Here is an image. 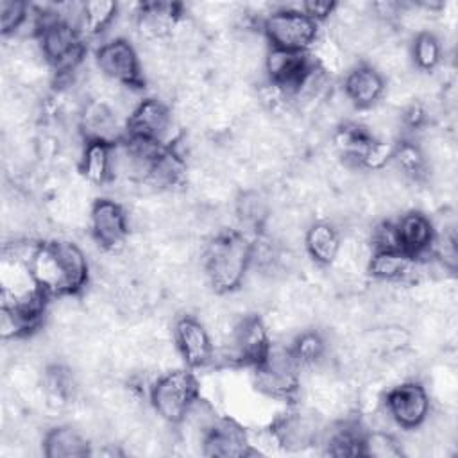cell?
<instances>
[{
	"instance_id": "1",
	"label": "cell",
	"mask_w": 458,
	"mask_h": 458,
	"mask_svg": "<svg viewBox=\"0 0 458 458\" xmlns=\"http://www.w3.org/2000/svg\"><path fill=\"white\" fill-rule=\"evenodd\" d=\"M36 284L50 295H77L89 281L86 252L70 240H48L36 243L29 259Z\"/></svg>"
},
{
	"instance_id": "2",
	"label": "cell",
	"mask_w": 458,
	"mask_h": 458,
	"mask_svg": "<svg viewBox=\"0 0 458 458\" xmlns=\"http://www.w3.org/2000/svg\"><path fill=\"white\" fill-rule=\"evenodd\" d=\"M252 267V242L238 231L213 236L202 252V268L216 293H231L243 286Z\"/></svg>"
},
{
	"instance_id": "3",
	"label": "cell",
	"mask_w": 458,
	"mask_h": 458,
	"mask_svg": "<svg viewBox=\"0 0 458 458\" xmlns=\"http://www.w3.org/2000/svg\"><path fill=\"white\" fill-rule=\"evenodd\" d=\"M36 45L39 55L59 73L75 72L84 57V36L81 30L63 20L57 11L36 14Z\"/></svg>"
},
{
	"instance_id": "4",
	"label": "cell",
	"mask_w": 458,
	"mask_h": 458,
	"mask_svg": "<svg viewBox=\"0 0 458 458\" xmlns=\"http://www.w3.org/2000/svg\"><path fill=\"white\" fill-rule=\"evenodd\" d=\"M320 23L311 20L301 5H281L261 20V34L270 48L308 54L318 41Z\"/></svg>"
},
{
	"instance_id": "5",
	"label": "cell",
	"mask_w": 458,
	"mask_h": 458,
	"mask_svg": "<svg viewBox=\"0 0 458 458\" xmlns=\"http://www.w3.org/2000/svg\"><path fill=\"white\" fill-rule=\"evenodd\" d=\"M148 399L161 420L177 426L199 399V381L188 367L166 370L148 386Z\"/></svg>"
},
{
	"instance_id": "6",
	"label": "cell",
	"mask_w": 458,
	"mask_h": 458,
	"mask_svg": "<svg viewBox=\"0 0 458 458\" xmlns=\"http://www.w3.org/2000/svg\"><path fill=\"white\" fill-rule=\"evenodd\" d=\"M254 369V385L274 399H292L301 386V363L290 345L272 344Z\"/></svg>"
},
{
	"instance_id": "7",
	"label": "cell",
	"mask_w": 458,
	"mask_h": 458,
	"mask_svg": "<svg viewBox=\"0 0 458 458\" xmlns=\"http://www.w3.org/2000/svg\"><path fill=\"white\" fill-rule=\"evenodd\" d=\"M95 64L109 82L132 89L145 88L140 54L127 38H111L102 43L95 52Z\"/></svg>"
},
{
	"instance_id": "8",
	"label": "cell",
	"mask_w": 458,
	"mask_h": 458,
	"mask_svg": "<svg viewBox=\"0 0 458 458\" xmlns=\"http://www.w3.org/2000/svg\"><path fill=\"white\" fill-rule=\"evenodd\" d=\"M272 345L268 329L258 315H243L236 320L224 345V358L229 363L256 367Z\"/></svg>"
},
{
	"instance_id": "9",
	"label": "cell",
	"mask_w": 458,
	"mask_h": 458,
	"mask_svg": "<svg viewBox=\"0 0 458 458\" xmlns=\"http://www.w3.org/2000/svg\"><path fill=\"white\" fill-rule=\"evenodd\" d=\"M385 413L403 429H419L431 413V399L426 386L415 379H406L385 394Z\"/></svg>"
},
{
	"instance_id": "10",
	"label": "cell",
	"mask_w": 458,
	"mask_h": 458,
	"mask_svg": "<svg viewBox=\"0 0 458 458\" xmlns=\"http://www.w3.org/2000/svg\"><path fill=\"white\" fill-rule=\"evenodd\" d=\"M172 127V111L157 97L141 98L125 118V138L165 145Z\"/></svg>"
},
{
	"instance_id": "11",
	"label": "cell",
	"mask_w": 458,
	"mask_h": 458,
	"mask_svg": "<svg viewBox=\"0 0 458 458\" xmlns=\"http://www.w3.org/2000/svg\"><path fill=\"white\" fill-rule=\"evenodd\" d=\"M89 229L100 249L114 252L129 236V215L114 199H97L89 211Z\"/></svg>"
},
{
	"instance_id": "12",
	"label": "cell",
	"mask_w": 458,
	"mask_h": 458,
	"mask_svg": "<svg viewBox=\"0 0 458 458\" xmlns=\"http://www.w3.org/2000/svg\"><path fill=\"white\" fill-rule=\"evenodd\" d=\"M174 342L188 369H204L215 360L213 338L197 317L182 315L174 324Z\"/></svg>"
},
{
	"instance_id": "13",
	"label": "cell",
	"mask_w": 458,
	"mask_h": 458,
	"mask_svg": "<svg viewBox=\"0 0 458 458\" xmlns=\"http://www.w3.org/2000/svg\"><path fill=\"white\" fill-rule=\"evenodd\" d=\"M263 66L268 82L279 88L286 97H293L308 72L315 66V59H311L310 54L268 48Z\"/></svg>"
},
{
	"instance_id": "14",
	"label": "cell",
	"mask_w": 458,
	"mask_h": 458,
	"mask_svg": "<svg viewBox=\"0 0 458 458\" xmlns=\"http://www.w3.org/2000/svg\"><path fill=\"white\" fill-rule=\"evenodd\" d=\"M279 447L286 451H301L320 440L322 426L313 411L290 410L279 415L270 426Z\"/></svg>"
},
{
	"instance_id": "15",
	"label": "cell",
	"mask_w": 458,
	"mask_h": 458,
	"mask_svg": "<svg viewBox=\"0 0 458 458\" xmlns=\"http://www.w3.org/2000/svg\"><path fill=\"white\" fill-rule=\"evenodd\" d=\"M181 5L170 2L140 4L134 13V27L147 43H157L174 36L181 21Z\"/></svg>"
},
{
	"instance_id": "16",
	"label": "cell",
	"mask_w": 458,
	"mask_h": 458,
	"mask_svg": "<svg viewBox=\"0 0 458 458\" xmlns=\"http://www.w3.org/2000/svg\"><path fill=\"white\" fill-rule=\"evenodd\" d=\"M202 453L206 456H249L256 451L250 445L245 429L231 419H216L213 426L200 438Z\"/></svg>"
},
{
	"instance_id": "17",
	"label": "cell",
	"mask_w": 458,
	"mask_h": 458,
	"mask_svg": "<svg viewBox=\"0 0 458 458\" xmlns=\"http://www.w3.org/2000/svg\"><path fill=\"white\" fill-rule=\"evenodd\" d=\"M397 245L403 252H406L411 258H422L426 256L435 242V224L428 215L422 211H404L399 215V218L394 222Z\"/></svg>"
},
{
	"instance_id": "18",
	"label": "cell",
	"mask_w": 458,
	"mask_h": 458,
	"mask_svg": "<svg viewBox=\"0 0 458 458\" xmlns=\"http://www.w3.org/2000/svg\"><path fill=\"white\" fill-rule=\"evenodd\" d=\"M385 75L372 64L352 66L344 79V97L358 109H370L385 93Z\"/></svg>"
},
{
	"instance_id": "19",
	"label": "cell",
	"mask_w": 458,
	"mask_h": 458,
	"mask_svg": "<svg viewBox=\"0 0 458 458\" xmlns=\"http://www.w3.org/2000/svg\"><path fill=\"white\" fill-rule=\"evenodd\" d=\"M79 127L84 136V141L116 143L122 140L118 116L113 111V107L104 100L86 102L79 118Z\"/></svg>"
},
{
	"instance_id": "20",
	"label": "cell",
	"mask_w": 458,
	"mask_h": 458,
	"mask_svg": "<svg viewBox=\"0 0 458 458\" xmlns=\"http://www.w3.org/2000/svg\"><path fill=\"white\" fill-rule=\"evenodd\" d=\"M369 274L383 283L413 281L419 272L417 258L403 250H374L367 263Z\"/></svg>"
},
{
	"instance_id": "21",
	"label": "cell",
	"mask_w": 458,
	"mask_h": 458,
	"mask_svg": "<svg viewBox=\"0 0 458 458\" xmlns=\"http://www.w3.org/2000/svg\"><path fill=\"white\" fill-rule=\"evenodd\" d=\"M342 236L335 224L317 220L304 233V249L308 256L320 267H329L336 261L342 250Z\"/></svg>"
},
{
	"instance_id": "22",
	"label": "cell",
	"mask_w": 458,
	"mask_h": 458,
	"mask_svg": "<svg viewBox=\"0 0 458 458\" xmlns=\"http://www.w3.org/2000/svg\"><path fill=\"white\" fill-rule=\"evenodd\" d=\"M365 429L354 420H340L322 429L320 440L324 453L331 456H363Z\"/></svg>"
},
{
	"instance_id": "23",
	"label": "cell",
	"mask_w": 458,
	"mask_h": 458,
	"mask_svg": "<svg viewBox=\"0 0 458 458\" xmlns=\"http://www.w3.org/2000/svg\"><path fill=\"white\" fill-rule=\"evenodd\" d=\"M89 453L88 438L73 426H55L43 437V454L47 458H82Z\"/></svg>"
},
{
	"instance_id": "24",
	"label": "cell",
	"mask_w": 458,
	"mask_h": 458,
	"mask_svg": "<svg viewBox=\"0 0 458 458\" xmlns=\"http://www.w3.org/2000/svg\"><path fill=\"white\" fill-rule=\"evenodd\" d=\"M111 147L107 141H84L81 154V172L91 184L111 181Z\"/></svg>"
},
{
	"instance_id": "25",
	"label": "cell",
	"mask_w": 458,
	"mask_h": 458,
	"mask_svg": "<svg viewBox=\"0 0 458 458\" xmlns=\"http://www.w3.org/2000/svg\"><path fill=\"white\" fill-rule=\"evenodd\" d=\"M118 16V4L113 0L82 2L79 30L82 36H98L106 32Z\"/></svg>"
},
{
	"instance_id": "26",
	"label": "cell",
	"mask_w": 458,
	"mask_h": 458,
	"mask_svg": "<svg viewBox=\"0 0 458 458\" xmlns=\"http://www.w3.org/2000/svg\"><path fill=\"white\" fill-rule=\"evenodd\" d=\"M390 161L395 165L397 172L406 179H420L426 174V156L422 148L413 141H399L392 148Z\"/></svg>"
},
{
	"instance_id": "27",
	"label": "cell",
	"mask_w": 458,
	"mask_h": 458,
	"mask_svg": "<svg viewBox=\"0 0 458 458\" xmlns=\"http://www.w3.org/2000/svg\"><path fill=\"white\" fill-rule=\"evenodd\" d=\"M297 361L301 367H315L327 354V342L324 335L317 329H306L295 336L293 344H290Z\"/></svg>"
},
{
	"instance_id": "28",
	"label": "cell",
	"mask_w": 458,
	"mask_h": 458,
	"mask_svg": "<svg viewBox=\"0 0 458 458\" xmlns=\"http://www.w3.org/2000/svg\"><path fill=\"white\" fill-rule=\"evenodd\" d=\"M410 55L417 70L433 72L442 61V43L433 32L422 30L413 38Z\"/></svg>"
},
{
	"instance_id": "29",
	"label": "cell",
	"mask_w": 458,
	"mask_h": 458,
	"mask_svg": "<svg viewBox=\"0 0 458 458\" xmlns=\"http://www.w3.org/2000/svg\"><path fill=\"white\" fill-rule=\"evenodd\" d=\"M403 454L401 442L386 429L365 431L363 437V456L374 458H394Z\"/></svg>"
},
{
	"instance_id": "30",
	"label": "cell",
	"mask_w": 458,
	"mask_h": 458,
	"mask_svg": "<svg viewBox=\"0 0 458 458\" xmlns=\"http://www.w3.org/2000/svg\"><path fill=\"white\" fill-rule=\"evenodd\" d=\"M236 215L242 224L261 227L268 218V204L259 191H245L236 200Z\"/></svg>"
},
{
	"instance_id": "31",
	"label": "cell",
	"mask_w": 458,
	"mask_h": 458,
	"mask_svg": "<svg viewBox=\"0 0 458 458\" xmlns=\"http://www.w3.org/2000/svg\"><path fill=\"white\" fill-rule=\"evenodd\" d=\"M30 16V5L20 0H2L0 2V27L4 36L18 32Z\"/></svg>"
},
{
	"instance_id": "32",
	"label": "cell",
	"mask_w": 458,
	"mask_h": 458,
	"mask_svg": "<svg viewBox=\"0 0 458 458\" xmlns=\"http://www.w3.org/2000/svg\"><path fill=\"white\" fill-rule=\"evenodd\" d=\"M299 5L317 23L326 21L338 9V4L331 0H306V2H301Z\"/></svg>"
}]
</instances>
